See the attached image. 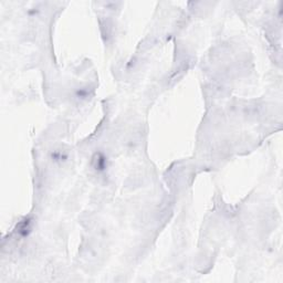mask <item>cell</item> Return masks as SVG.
I'll return each mask as SVG.
<instances>
[{
  "label": "cell",
  "instance_id": "obj_1",
  "mask_svg": "<svg viewBox=\"0 0 283 283\" xmlns=\"http://www.w3.org/2000/svg\"><path fill=\"white\" fill-rule=\"evenodd\" d=\"M95 161H96V165H95L96 169H103L104 165H105V158H104L103 156L101 155V154H98V159H95Z\"/></svg>",
  "mask_w": 283,
  "mask_h": 283
}]
</instances>
